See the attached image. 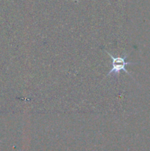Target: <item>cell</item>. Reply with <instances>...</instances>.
<instances>
[{"label": "cell", "mask_w": 150, "mask_h": 151, "mask_svg": "<svg viewBox=\"0 0 150 151\" xmlns=\"http://www.w3.org/2000/svg\"><path fill=\"white\" fill-rule=\"evenodd\" d=\"M107 53L109 55V56L111 58L112 63H113V67H112L111 70H110V72L107 73V77H109L110 76V75H112V74H114L115 75H119L121 71H124V72H125L126 74H128L129 76L132 78L131 74L126 69V65H135L137 64V63H134V62H126V58L128 56L127 54L125 55L123 58L121 57L116 58L114 57L113 55L110 54V52H107Z\"/></svg>", "instance_id": "1"}]
</instances>
